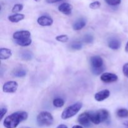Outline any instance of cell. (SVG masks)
Returning <instances> with one entry per match:
<instances>
[{"label": "cell", "mask_w": 128, "mask_h": 128, "mask_svg": "<svg viewBox=\"0 0 128 128\" xmlns=\"http://www.w3.org/2000/svg\"><path fill=\"white\" fill-rule=\"evenodd\" d=\"M72 128H84L82 127V126H81V125H75V126H74Z\"/></svg>", "instance_id": "obj_31"}, {"label": "cell", "mask_w": 128, "mask_h": 128, "mask_svg": "<svg viewBox=\"0 0 128 128\" xmlns=\"http://www.w3.org/2000/svg\"><path fill=\"white\" fill-rule=\"evenodd\" d=\"M18 84L13 81H8L4 84L2 86V91L6 93H14L17 91Z\"/></svg>", "instance_id": "obj_7"}, {"label": "cell", "mask_w": 128, "mask_h": 128, "mask_svg": "<svg viewBox=\"0 0 128 128\" xmlns=\"http://www.w3.org/2000/svg\"><path fill=\"white\" fill-rule=\"evenodd\" d=\"M14 42L18 45L22 47L30 46L32 42L31 38V32L28 31H16L12 35Z\"/></svg>", "instance_id": "obj_2"}, {"label": "cell", "mask_w": 128, "mask_h": 128, "mask_svg": "<svg viewBox=\"0 0 128 128\" xmlns=\"http://www.w3.org/2000/svg\"><path fill=\"white\" fill-rule=\"evenodd\" d=\"M12 56V51L10 49L2 48L0 49V59L1 60H6Z\"/></svg>", "instance_id": "obj_15"}, {"label": "cell", "mask_w": 128, "mask_h": 128, "mask_svg": "<svg viewBox=\"0 0 128 128\" xmlns=\"http://www.w3.org/2000/svg\"><path fill=\"white\" fill-rule=\"evenodd\" d=\"M78 121L79 123L82 126L89 127L91 125V120H90V115L88 111L81 113L78 118Z\"/></svg>", "instance_id": "obj_9"}, {"label": "cell", "mask_w": 128, "mask_h": 128, "mask_svg": "<svg viewBox=\"0 0 128 128\" xmlns=\"http://www.w3.org/2000/svg\"><path fill=\"white\" fill-rule=\"evenodd\" d=\"M105 2L110 6H118L120 4L121 0H104Z\"/></svg>", "instance_id": "obj_25"}, {"label": "cell", "mask_w": 128, "mask_h": 128, "mask_svg": "<svg viewBox=\"0 0 128 128\" xmlns=\"http://www.w3.org/2000/svg\"><path fill=\"white\" fill-rule=\"evenodd\" d=\"M36 121L39 126H50L53 124L54 118L50 112L48 111H42L38 115Z\"/></svg>", "instance_id": "obj_5"}, {"label": "cell", "mask_w": 128, "mask_h": 128, "mask_svg": "<svg viewBox=\"0 0 128 128\" xmlns=\"http://www.w3.org/2000/svg\"><path fill=\"white\" fill-rule=\"evenodd\" d=\"M101 81L105 83H111L116 82L118 80V77L116 74L111 72H104L100 77Z\"/></svg>", "instance_id": "obj_8"}, {"label": "cell", "mask_w": 128, "mask_h": 128, "mask_svg": "<svg viewBox=\"0 0 128 128\" xmlns=\"http://www.w3.org/2000/svg\"><path fill=\"white\" fill-rule=\"evenodd\" d=\"M125 51H126V52H128V41L127 43H126V47H125Z\"/></svg>", "instance_id": "obj_32"}, {"label": "cell", "mask_w": 128, "mask_h": 128, "mask_svg": "<svg viewBox=\"0 0 128 128\" xmlns=\"http://www.w3.org/2000/svg\"><path fill=\"white\" fill-rule=\"evenodd\" d=\"M91 70H98L104 68V61L102 58L100 56H92L90 59Z\"/></svg>", "instance_id": "obj_6"}, {"label": "cell", "mask_w": 128, "mask_h": 128, "mask_svg": "<svg viewBox=\"0 0 128 128\" xmlns=\"http://www.w3.org/2000/svg\"><path fill=\"white\" fill-rule=\"evenodd\" d=\"M31 128L27 127V126H23V127H21V128Z\"/></svg>", "instance_id": "obj_33"}, {"label": "cell", "mask_w": 128, "mask_h": 128, "mask_svg": "<svg viewBox=\"0 0 128 128\" xmlns=\"http://www.w3.org/2000/svg\"><path fill=\"white\" fill-rule=\"evenodd\" d=\"M20 56L22 60L29 61V60H32V57H33V54H32L31 51H22L20 52Z\"/></svg>", "instance_id": "obj_18"}, {"label": "cell", "mask_w": 128, "mask_h": 128, "mask_svg": "<svg viewBox=\"0 0 128 128\" xmlns=\"http://www.w3.org/2000/svg\"><path fill=\"white\" fill-rule=\"evenodd\" d=\"M82 48V42L78 41H75L70 44V48L73 50H81Z\"/></svg>", "instance_id": "obj_20"}, {"label": "cell", "mask_w": 128, "mask_h": 128, "mask_svg": "<svg viewBox=\"0 0 128 128\" xmlns=\"http://www.w3.org/2000/svg\"><path fill=\"white\" fill-rule=\"evenodd\" d=\"M7 111H8L7 108H6L5 107L1 108V110H0V116H1V118H0V119H1V120H2L4 116L6 114V112H7Z\"/></svg>", "instance_id": "obj_28"}, {"label": "cell", "mask_w": 128, "mask_h": 128, "mask_svg": "<svg viewBox=\"0 0 128 128\" xmlns=\"http://www.w3.org/2000/svg\"><path fill=\"white\" fill-rule=\"evenodd\" d=\"M37 22L40 26H50L53 23V20L51 18L48 16H41L38 18Z\"/></svg>", "instance_id": "obj_12"}, {"label": "cell", "mask_w": 128, "mask_h": 128, "mask_svg": "<svg viewBox=\"0 0 128 128\" xmlns=\"http://www.w3.org/2000/svg\"><path fill=\"white\" fill-rule=\"evenodd\" d=\"M122 72H123L124 75L126 77L128 78V62L124 64L123 67H122Z\"/></svg>", "instance_id": "obj_27"}, {"label": "cell", "mask_w": 128, "mask_h": 128, "mask_svg": "<svg viewBox=\"0 0 128 128\" xmlns=\"http://www.w3.org/2000/svg\"><path fill=\"white\" fill-rule=\"evenodd\" d=\"M108 45L110 48L112 50H118L121 48V42L119 39L116 38H111L108 40Z\"/></svg>", "instance_id": "obj_13"}, {"label": "cell", "mask_w": 128, "mask_h": 128, "mask_svg": "<svg viewBox=\"0 0 128 128\" xmlns=\"http://www.w3.org/2000/svg\"><path fill=\"white\" fill-rule=\"evenodd\" d=\"M12 74L14 76L17 78L24 77L26 75V71L22 68H18L12 71Z\"/></svg>", "instance_id": "obj_17"}, {"label": "cell", "mask_w": 128, "mask_h": 128, "mask_svg": "<svg viewBox=\"0 0 128 128\" xmlns=\"http://www.w3.org/2000/svg\"><path fill=\"white\" fill-rule=\"evenodd\" d=\"M24 15L23 14H19L16 13L15 14L11 15L8 17L9 21H11V22H18L20 21H22L24 18Z\"/></svg>", "instance_id": "obj_16"}, {"label": "cell", "mask_w": 128, "mask_h": 128, "mask_svg": "<svg viewBox=\"0 0 128 128\" xmlns=\"http://www.w3.org/2000/svg\"><path fill=\"white\" fill-rule=\"evenodd\" d=\"M28 117V114L25 111H17L5 118L3 125L6 128H16L24 121H26Z\"/></svg>", "instance_id": "obj_1"}, {"label": "cell", "mask_w": 128, "mask_h": 128, "mask_svg": "<svg viewBox=\"0 0 128 128\" xmlns=\"http://www.w3.org/2000/svg\"><path fill=\"white\" fill-rule=\"evenodd\" d=\"M56 128H68V127L64 124H60Z\"/></svg>", "instance_id": "obj_30"}, {"label": "cell", "mask_w": 128, "mask_h": 128, "mask_svg": "<svg viewBox=\"0 0 128 128\" xmlns=\"http://www.w3.org/2000/svg\"><path fill=\"white\" fill-rule=\"evenodd\" d=\"M86 25V21L84 18H80L76 20L72 25V28L75 31H80L82 30Z\"/></svg>", "instance_id": "obj_14"}, {"label": "cell", "mask_w": 128, "mask_h": 128, "mask_svg": "<svg viewBox=\"0 0 128 128\" xmlns=\"http://www.w3.org/2000/svg\"><path fill=\"white\" fill-rule=\"evenodd\" d=\"M54 106L56 108H61L64 105V101L61 98H56L52 101Z\"/></svg>", "instance_id": "obj_22"}, {"label": "cell", "mask_w": 128, "mask_h": 128, "mask_svg": "<svg viewBox=\"0 0 128 128\" xmlns=\"http://www.w3.org/2000/svg\"><path fill=\"white\" fill-rule=\"evenodd\" d=\"M116 114L120 118H128V110L125 108H120L116 111Z\"/></svg>", "instance_id": "obj_19"}, {"label": "cell", "mask_w": 128, "mask_h": 128, "mask_svg": "<svg viewBox=\"0 0 128 128\" xmlns=\"http://www.w3.org/2000/svg\"><path fill=\"white\" fill-rule=\"evenodd\" d=\"M82 107V103L81 102H78L73 104L71 106L66 108L62 112L61 118L62 120H68L74 116L76 114L78 113Z\"/></svg>", "instance_id": "obj_4"}, {"label": "cell", "mask_w": 128, "mask_h": 128, "mask_svg": "<svg viewBox=\"0 0 128 128\" xmlns=\"http://www.w3.org/2000/svg\"><path fill=\"white\" fill-rule=\"evenodd\" d=\"M94 36L91 34H86L82 38V41L86 44H91L93 42Z\"/></svg>", "instance_id": "obj_21"}, {"label": "cell", "mask_w": 128, "mask_h": 128, "mask_svg": "<svg viewBox=\"0 0 128 128\" xmlns=\"http://www.w3.org/2000/svg\"><path fill=\"white\" fill-rule=\"evenodd\" d=\"M110 96V91L108 90H104L95 94L94 99L98 102L104 101L108 98Z\"/></svg>", "instance_id": "obj_10"}, {"label": "cell", "mask_w": 128, "mask_h": 128, "mask_svg": "<svg viewBox=\"0 0 128 128\" xmlns=\"http://www.w3.org/2000/svg\"><path fill=\"white\" fill-rule=\"evenodd\" d=\"M100 6H101V2L98 1H94L90 4V8L92 10H96V9L100 8Z\"/></svg>", "instance_id": "obj_26"}, {"label": "cell", "mask_w": 128, "mask_h": 128, "mask_svg": "<svg viewBox=\"0 0 128 128\" xmlns=\"http://www.w3.org/2000/svg\"><path fill=\"white\" fill-rule=\"evenodd\" d=\"M63 1V0H46V2H47L48 3H50V4L55 3V2H60V1Z\"/></svg>", "instance_id": "obj_29"}, {"label": "cell", "mask_w": 128, "mask_h": 128, "mask_svg": "<svg viewBox=\"0 0 128 128\" xmlns=\"http://www.w3.org/2000/svg\"><path fill=\"white\" fill-rule=\"evenodd\" d=\"M35 1H36V2H39V1H40L41 0H34Z\"/></svg>", "instance_id": "obj_34"}, {"label": "cell", "mask_w": 128, "mask_h": 128, "mask_svg": "<svg viewBox=\"0 0 128 128\" xmlns=\"http://www.w3.org/2000/svg\"><path fill=\"white\" fill-rule=\"evenodd\" d=\"M56 41H59V42H66L68 41L69 38L67 35L66 34H62V35H59L56 37Z\"/></svg>", "instance_id": "obj_23"}, {"label": "cell", "mask_w": 128, "mask_h": 128, "mask_svg": "<svg viewBox=\"0 0 128 128\" xmlns=\"http://www.w3.org/2000/svg\"><path fill=\"white\" fill-rule=\"evenodd\" d=\"M58 10L65 15H70L72 11V6L68 2H63L58 7Z\"/></svg>", "instance_id": "obj_11"}, {"label": "cell", "mask_w": 128, "mask_h": 128, "mask_svg": "<svg viewBox=\"0 0 128 128\" xmlns=\"http://www.w3.org/2000/svg\"><path fill=\"white\" fill-rule=\"evenodd\" d=\"M23 9V5L22 4H16L12 8V12H18L22 11Z\"/></svg>", "instance_id": "obj_24"}, {"label": "cell", "mask_w": 128, "mask_h": 128, "mask_svg": "<svg viewBox=\"0 0 128 128\" xmlns=\"http://www.w3.org/2000/svg\"><path fill=\"white\" fill-rule=\"evenodd\" d=\"M88 112L91 122L94 124H99L101 122H104L110 117L108 111L104 109L96 111H88Z\"/></svg>", "instance_id": "obj_3"}]
</instances>
